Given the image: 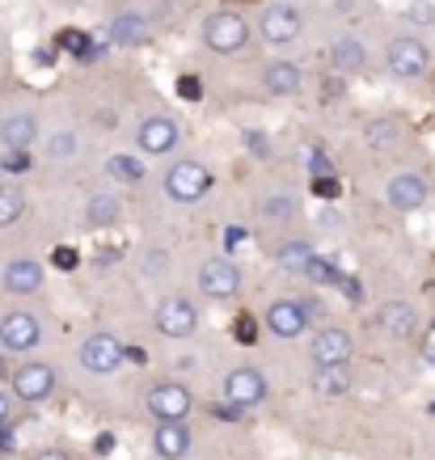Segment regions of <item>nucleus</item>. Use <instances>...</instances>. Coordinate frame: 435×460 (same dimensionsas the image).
<instances>
[{
  "instance_id": "obj_1",
  "label": "nucleus",
  "mask_w": 435,
  "mask_h": 460,
  "mask_svg": "<svg viewBox=\"0 0 435 460\" xmlns=\"http://www.w3.org/2000/svg\"><path fill=\"white\" fill-rule=\"evenodd\" d=\"M435 68V47L431 39H422L414 30L397 26L389 30V39L380 42V72L397 84H422Z\"/></svg>"
},
{
  "instance_id": "obj_2",
  "label": "nucleus",
  "mask_w": 435,
  "mask_h": 460,
  "mask_svg": "<svg viewBox=\"0 0 435 460\" xmlns=\"http://www.w3.org/2000/svg\"><path fill=\"white\" fill-rule=\"evenodd\" d=\"M305 4L300 0H262L253 13V39L267 51H292L305 42Z\"/></svg>"
},
{
  "instance_id": "obj_3",
  "label": "nucleus",
  "mask_w": 435,
  "mask_h": 460,
  "mask_svg": "<svg viewBox=\"0 0 435 460\" xmlns=\"http://www.w3.org/2000/svg\"><path fill=\"white\" fill-rule=\"evenodd\" d=\"M199 42H203V51L216 59H241L253 47V22L241 13L237 4H220V9H211V13L203 17Z\"/></svg>"
},
{
  "instance_id": "obj_4",
  "label": "nucleus",
  "mask_w": 435,
  "mask_h": 460,
  "mask_svg": "<svg viewBox=\"0 0 435 460\" xmlns=\"http://www.w3.org/2000/svg\"><path fill=\"white\" fill-rule=\"evenodd\" d=\"M161 190H165L169 203H178V208H195L203 199L216 190V169L203 161V156H173L161 173Z\"/></svg>"
},
{
  "instance_id": "obj_5",
  "label": "nucleus",
  "mask_w": 435,
  "mask_h": 460,
  "mask_svg": "<svg viewBox=\"0 0 435 460\" xmlns=\"http://www.w3.org/2000/svg\"><path fill=\"white\" fill-rule=\"evenodd\" d=\"M322 300H313V296H275L262 308V325L280 342H300V338H309L313 321H322Z\"/></svg>"
},
{
  "instance_id": "obj_6",
  "label": "nucleus",
  "mask_w": 435,
  "mask_h": 460,
  "mask_svg": "<svg viewBox=\"0 0 435 460\" xmlns=\"http://www.w3.org/2000/svg\"><path fill=\"white\" fill-rule=\"evenodd\" d=\"M131 144L144 161H173L186 148V131L178 123V114L169 111H148L140 114V123L131 131Z\"/></svg>"
},
{
  "instance_id": "obj_7",
  "label": "nucleus",
  "mask_w": 435,
  "mask_h": 460,
  "mask_svg": "<svg viewBox=\"0 0 435 460\" xmlns=\"http://www.w3.org/2000/svg\"><path fill=\"white\" fill-rule=\"evenodd\" d=\"M195 292L203 300H216V305H228L245 292V270H241L237 258L228 253H216V258H203L195 266Z\"/></svg>"
},
{
  "instance_id": "obj_8",
  "label": "nucleus",
  "mask_w": 435,
  "mask_h": 460,
  "mask_svg": "<svg viewBox=\"0 0 435 460\" xmlns=\"http://www.w3.org/2000/svg\"><path fill=\"white\" fill-rule=\"evenodd\" d=\"M144 414L153 422H191L195 414V389L178 376H161L144 389Z\"/></svg>"
},
{
  "instance_id": "obj_9",
  "label": "nucleus",
  "mask_w": 435,
  "mask_h": 460,
  "mask_svg": "<svg viewBox=\"0 0 435 460\" xmlns=\"http://www.w3.org/2000/svg\"><path fill=\"white\" fill-rule=\"evenodd\" d=\"M199 325H203V308H199L186 292H165L153 305V330L161 338H169V342H186V338H195Z\"/></svg>"
},
{
  "instance_id": "obj_10",
  "label": "nucleus",
  "mask_w": 435,
  "mask_h": 460,
  "mask_svg": "<svg viewBox=\"0 0 435 460\" xmlns=\"http://www.w3.org/2000/svg\"><path fill=\"white\" fill-rule=\"evenodd\" d=\"M322 59L330 72L347 76V81H360L372 68V47H368V39L360 30H334L322 47Z\"/></svg>"
},
{
  "instance_id": "obj_11",
  "label": "nucleus",
  "mask_w": 435,
  "mask_h": 460,
  "mask_svg": "<svg viewBox=\"0 0 435 460\" xmlns=\"http://www.w3.org/2000/svg\"><path fill=\"white\" fill-rule=\"evenodd\" d=\"M305 84H309V68L300 64L296 56L288 51H275L271 59L258 64V89L275 102H288V98H300L305 93Z\"/></svg>"
},
{
  "instance_id": "obj_12",
  "label": "nucleus",
  "mask_w": 435,
  "mask_h": 460,
  "mask_svg": "<svg viewBox=\"0 0 435 460\" xmlns=\"http://www.w3.org/2000/svg\"><path fill=\"white\" fill-rule=\"evenodd\" d=\"M76 363H81L84 376H114L127 363V342L111 330H93L76 342Z\"/></svg>"
},
{
  "instance_id": "obj_13",
  "label": "nucleus",
  "mask_w": 435,
  "mask_h": 460,
  "mask_svg": "<svg viewBox=\"0 0 435 460\" xmlns=\"http://www.w3.org/2000/svg\"><path fill=\"white\" fill-rule=\"evenodd\" d=\"M59 389V372L51 367L47 359H22L9 372V393H13V402L22 405H42V402H51Z\"/></svg>"
},
{
  "instance_id": "obj_14",
  "label": "nucleus",
  "mask_w": 435,
  "mask_h": 460,
  "mask_svg": "<svg viewBox=\"0 0 435 460\" xmlns=\"http://www.w3.org/2000/svg\"><path fill=\"white\" fill-rule=\"evenodd\" d=\"M271 397V376L253 363H237L220 376V402L237 405V410H258Z\"/></svg>"
},
{
  "instance_id": "obj_15",
  "label": "nucleus",
  "mask_w": 435,
  "mask_h": 460,
  "mask_svg": "<svg viewBox=\"0 0 435 460\" xmlns=\"http://www.w3.org/2000/svg\"><path fill=\"white\" fill-rule=\"evenodd\" d=\"M42 347V317L26 305L0 313V350L4 355H34Z\"/></svg>"
},
{
  "instance_id": "obj_16",
  "label": "nucleus",
  "mask_w": 435,
  "mask_h": 460,
  "mask_svg": "<svg viewBox=\"0 0 435 460\" xmlns=\"http://www.w3.org/2000/svg\"><path fill=\"white\" fill-rule=\"evenodd\" d=\"M385 208L397 211V216H414L431 203V181L422 169H394L389 178H385Z\"/></svg>"
},
{
  "instance_id": "obj_17",
  "label": "nucleus",
  "mask_w": 435,
  "mask_h": 460,
  "mask_svg": "<svg viewBox=\"0 0 435 460\" xmlns=\"http://www.w3.org/2000/svg\"><path fill=\"white\" fill-rule=\"evenodd\" d=\"M360 144L372 156H397L402 148H410V123L402 114H372L360 123Z\"/></svg>"
},
{
  "instance_id": "obj_18",
  "label": "nucleus",
  "mask_w": 435,
  "mask_h": 460,
  "mask_svg": "<svg viewBox=\"0 0 435 460\" xmlns=\"http://www.w3.org/2000/svg\"><path fill=\"white\" fill-rule=\"evenodd\" d=\"M309 363L313 367H330V363H351L355 359V334L338 321H322L309 330Z\"/></svg>"
},
{
  "instance_id": "obj_19",
  "label": "nucleus",
  "mask_w": 435,
  "mask_h": 460,
  "mask_svg": "<svg viewBox=\"0 0 435 460\" xmlns=\"http://www.w3.org/2000/svg\"><path fill=\"white\" fill-rule=\"evenodd\" d=\"M42 140V119L34 106H13L0 114V153H30Z\"/></svg>"
},
{
  "instance_id": "obj_20",
  "label": "nucleus",
  "mask_w": 435,
  "mask_h": 460,
  "mask_svg": "<svg viewBox=\"0 0 435 460\" xmlns=\"http://www.w3.org/2000/svg\"><path fill=\"white\" fill-rule=\"evenodd\" d=\"M377 330L385 338H394V342H410V338H419L422 330V313L414 300H406V296H389V300H380L377 305Z\"/></svg>"
},
{
  "instance_id": "obj_21",
  "label": "nucleus",
  "mask_w": 435,
  "mask_h": 460,
  "mask_svg": "<svg viewBox=\"0 0 435 460\" xmlns=\"http://www.w3.org/2000/svg\"><path fill=\"white\" fill-rule=\"evenodd\" d=\"M47 288V266L39 258H30V253H17L9 262L0 266V292L4 296H17V300H34L42 296Z\"/></svg>"
},
{
  "instance_id": "obj_22",
  "label": "nucleus",
  "mask_w": 435,
  "mask_h": 460,
  "mask_svg": "<svg viewBox=\"0 0 435 460\" xmlns=\"http://www.w3.org/2000/svg\"><path fill=\"white\" fill-rule=\"evenodd\" d=\"M153 17L144 9H114L111 22H106V42L119 51H140L153 42Z\"/></svg>"
},
{
  "instance_id": "obj_23",
  "label": "nucleus",
  "mask_w": 435,
  "mask_h": 460,
  "mask_svg": "<svg viewBox=\"0 0 435 460\" xmlns=\"http://www.w3.org/2000/svg\"><path fill=\"white\" fill-rule=\"evenodd\" d=\"M300 195L288 190V186H275V190H262V195L253 199V220L262 224V228H292L300 220Z\"/></svg>"
},
{
  "instance_id": "obj_24",
  "label": "nucleus",
  "mask_w": 435,
  "mask_h": 460,
  "mask_svg": "<svg viewBox=\"0 0 435 460\" xmlns=\"http://www.w3.org/2000/svg\"><path fill=\"white\" fill-rule=\"evenodd\" d=\"M148 452H153L156 460H186L195 452V431H191V422H153Z\"/></svg>"
},
{
  "instance_id": "obj_25",
  "label": "nucleus",
  "mask_w": 435,
  "mask_h": 460,
  "mask_svg": "<svg viewBox=\"0 0 435 460\" xmlns=\"http://www.w3.org/2000/svg\"><path fill=\"white\" fill-rule=\"evenodd\" d=\"M123 211H127V203L119 190H93L81 203V224L89 233H111V228L123 224Z\"/></svg>"
},
{
  "instance_id": "obj_26",
  "label": "nucleus",
  "mask_w": 435,
  "mask_h": 460,
  "mask_svg": "<svg viewBox=\"0 0 435 460\" xmlns=\"http://www.w3.org/2000/svg\"><path fill=\"white\" fill-rule=\"evenodd\" d=\"M102 173H106L114 190H140L148 181V161L140 153H111L102 161Z\"/></svg>"
},
{
  "instance_id": "obj_27",
  "label": "nucleus",
  "mask_w": 435,
  "mask_h": 460,
  "mask_svg": "<svg viewBox=\"0 0 435 460\" xmlns=\"http://www.w3.org/2000/svg\"><path fill=\"white\" fill-rule=\"evenodd\" d=\"M39 153L47 165H72L84 153V136L76 127H56V131H42Z\"/></svg>"
},
{
  "instance_id": "obj_28",
  "label": "nucleus",
  "mask_w": 435,
  "mask_h": 460,
  "mask_svg": "<svg viewBox=\"0 0 435 460\" xmlns=\"http://www.w3.org/2000/svg\"><path fill=\"white\" fill-rule=\"evenodd\" d=\"M313 253H317L313 237H280L275 245H271V262L280 266V270H288V275H296V279H300Z\"/></svg>"
},
{
  "instance_id": "obj_29",
  "label": "nucleus",
  "mask_w": 435,
  "mask_h": 460,
  "mask_svg": "<svg viewBox=\"0 0 435 460\" xmlns=\"http://www.w3.org/2000/svg\"><path fill=\"white\" fill-rule=\"evenodd\" d=\"M313 393L322 397V402H338V397H347L355 389V372L351 363H330V367H313Z\"/></svg>"
},
{
  "instance_id": "obj_30",
  "label": "nucleus",
  "mask_w": 435,
  "mask_h": 460,
  "mask_svg": "<svg viewBox=\"0 0 435 460\" xmlns=\"http://www.w3.org/2000/svg\"><path fill=\"white\" fill-rule=\"evenodd\" d=\"M140 279L144 283H169L173 279V253L165 245H144L140 250Z\"/></svg>"
},
{
  "instance_id": "obj_31",
  "label": "nucleus",
  "mask_w": 435,
  "mask_h": 460,
  "mask_svg": "<svg viewBox=\"0 0 435 460\" xmlns=\"http://www.w3.org/2000/svg\"><path fill=\"white\" fill-rule=\"evenodd\" d=\"M26 211H30L26 190H22V186H13V181H0V233L26 220Z\"/></svg>"
},
{
  "instance_id": "obj_32",
  "label": "nucleus",
  "mask_w": 435,
  "mask_h": 460,
  "mask_svg": "<svg viewBox=\"0 0 435 460\" xmlns=\"http://www.w3.org/2000/svg\"><path fill=\"white\" fill-rule=\"evenodd\" d=\"M402 26L422 34V39H431L435 34V0H410L406 9H402Z\"/></svg>"
},
{
  "instance_id": "obj_33",
  "label": "nucleus",
  "mask_w": 435,
  "mask_h": 460,
  "mask_svg": "<svg viewBox=\"0 0 435 460\" xmlns=\"http://www.w3.org/2000/svg\"><path fill=\"white\" fill-rule=\"evenodd\" d=\"M241 144H245V153H250L253 161H271V156H275V140H271L267 127H245V131H241Z\"/></svg>"
},
{
  "instance_id": "obj_34",
  "label": "nucleus",
  "mask_w": 435,
  "mask_h": 460,
  "mask_svg": "<svg viewBox=\"0 0 435 460\" xmlns=\"http://www.w3.org/2000/svg\"><path fill=\"white\" fill-rule=\"evenodd\" d=\"M178 93H182L186 102H199L203 98V81H199L195 72H182V76H178Z\"/></svg>"
},
{
  "instance_id": "obj_35",
  "label": "nucleus",
  "mask_w": 435,
  "mask_h": 460,
  "mask_svg": "<svg viewBox=\"0 0 435 460\" xmlns=\"http://www.w3.org/2000/svg\"><path fill=\"white\" fill-rule=\"evenodd\" d=\"M233 334H237V342H245V347H250L253 338H258V321H253L250 313H241L237 325H233Z\"/></svg>"
},
{
  "instance_id": "obj_36",
  "label": "nucleus",
  "mask_w": 435,
  "mask_h": 460,
  "mask_svg": "<svg viewBox=\"0 0 435 460\" xmlns=\"http://www.w3.org/2000/svg\"><path fill=\"white\" fill-rule=\"evenodd\" d=\"M211 414H216L220 422H241L245 419V410H237V405H228V402H216L211 405Z\"/></svg>"
},
{
  "instance_id": "obj_37",
  "label": "nucleus",
  "mask_w": 435,
  "mask_h": 460,
  "mask_svg": "<svg viewBox=\"0 0 435 460\" xmlns=\"http://www.w3.org/2000/svg\"><path fill=\"white\" fill-rule=\"evenodd\" d=\"M9 422H13V393L0 389V431H9Z\"/></svg>"
},
{
  "instance_id": "obj_38",
  "label": "nucleus",
  "mask_w": 435,
  "mask_h": 460,
  "mask_svg": "<svg viewBox=\"0 0 435 460\" xmlns=\"http://www.w3.org/2000/svg\"><path fill=\"white\" fill-rule=\"evenodd\" d=\"M34 460H76V456L68 447H42V452H34Z\"/></svg>"
},
{
  "instance_id": "obj_39",
  "label": "nucleus",
  "mask_w": 435,
  "mask_h": 460,
  "mask_svg": "<svg viewBox=\"0 0 435 460\" xmlns=\"http://www.w3.org/2000/svg\"><path fill=\"white\" fill-rule=\"evenodd\" d=\"M422 359H427V363L435 367V321H431V330L422 334Z\"/></svg>"
},
{
  "instance_id": "obj_40",
  "label": "nucleus",
  "mask_w": 435,
  "mask_h": 460,
  "mask_svg": "<svg viewBox=\"0 0 435 460\" xmlns=\"http://www.w3.org/2000/svg\"><path fill=\"white\" fill-rule=\"evenodd\" d=\"M81 262V258H76V250H56V266H64V270H72V266Z\"/></svg>"
},
{
  "instance_id": "obj_41",
  "label": "nucleus",
  "mask_w": 435,
  "mask_h": 460,
  "mask_svg": "<svg viewBox=\"0 0 435 460\" xmlns=\"http://www.w3.org/2000/svg\"><path fill=\"white\" fill-rule=\"evenodd\" d=\"M237 241H245V228H225V245L237 250Z\"/></svg>"
},
{
  "instance_id": "obj_42",
  "label": "nucleus",
  "mask_w": 435,
  "mask_h": 460,
  "mask_svg": "<svg viewBox=\"0 0 435 460\" xmlns=\"http://www.w3.org/2000/svg\"><path fill=\"white\" fill-rule=\"evenodd\" d=\"M114 452V435L106 431V435H98V456H111Z\"/></svg>"
},
{
  "instance_id": "obj_43",
  "label": "nucleus",
  "mask_w": 435,
  "mask_h": 460,
  "mask_svg": "<svg viewBox=\"0 0 435 460\" xmlns=\"http://www.w3.org/2000/svg\"><path fill=\"white\" fill-rule=\"evenodd\" d=\"M0 56H4V30H0Z\"/></svg>"
},
{
  "instance_id": "obj_44",
  "label": "nucleus",
  "mask_w": 435,
  "mask_h": 460,
  "mask_svg": "<svg viewBox=\"0 0 435 460\" xmlns=\"http://www.w3.org/2000/svg\"><path fill=\"white\" fill-rule=\"evenodd\" d=\"M427 414H431V419H435V402H431V405H427Z\"/></svg>"
},
{
  "instance_id": "obj_45",
  "label": "nucleus",
  "mask_w": 435,
  "mask_h": 460,
  "mask_svg": "<svg viewBox=\"0 0 435 460\" xmlns=\"http://www.w3.org/2000/svg\"><path fill=\"white\" fill-rule=\"evenodd\" d=\"M165 4H186V0H165Z\"/></svg>"
}]
</instances>
